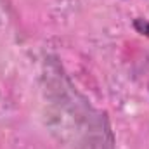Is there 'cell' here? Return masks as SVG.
I'll list each match as a JSON object with an SVG mask.
<instances>
[{
    "label": "cell",
    "mask_w": 149,
    "mask_h": 149,
    "mask_svg": "<svg viewBox=\"0 0 149 149\" xmlns=\"http://www.w3.org/2000/svg\"><path fill=\"white\" fill-rule=\"evenodd\" d=\"M132 28H134L139 35L149 38V19H146V17H135V19L132 21Z\"/></svg>",
    "instance_id": "1"
},
{
    "label": "cell",
    "mask_w": 149,
    "mask_h": 149,
    "mask_svg": "<svg viewBox=\"0 0 149 149\" xmlns=\"http://www.w3.org/2000/svg\"><path fill=\"white\" fill-rule=\"evenodd\" d=\"M148 88H149V85H148Z\"/></svg>",
    "instance_id": "2"
}]
</instances>
